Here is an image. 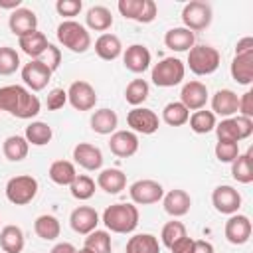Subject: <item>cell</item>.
I'll list each match as a JSON object with an SVG mask.
<instances>
[{
  "label": "cell",
  "mask_w": 253,
  "mask_h": 253,
  "mask_svg": "<svg viewBox=\"0 0 253 253\" xmlns=\"http://www.w3.org/2000/svg\"><path fill=\"white\" fill-rule=\"evenodd\" d=\"M40 99L22 85L0 87V111L10 113L18 119H32L40 113Z\"/></svg>",
  "instance_id": "cell-1"
},
{
  "label": "cell",
  "mask_w": 253,
  "mask_h": 253,
  "mask_svg": "<svg viewBox=\"0 0 253 253\" xmlns=\"http://www.w3.org/2000/svg\"><path fill=\"white\" fill-rule=\"evenodd\" d=\"M103 223L113 233H130L138 225V208L134 204H113L103 211Z\"/></svg>",
  "instance_id": "cell-2"
},
{
  "label": "cell",
  "mask_w": 253,
  "mask_h": 253,
  "mask_svg": "<svg viewBox=\"0 0 253 253\" xmlns=\"http://www.w3.org/2000/svg\"><path fill=\"white\" fill-rule=\"evenodd\" d=\"M57 42L75 53H85L91 47V36L87 28L75 20H65L57 26Z\"/></svg>",
  "instance_id": "cell-3"
},
{
  "label": "cell",
  "mask_w": 253,
  "mask_h": 253,
  "mask_svg": "<svg viewBox=\"0 0 253 253\" xmlns=\"http://www.w3.org/2000/svg\"><path fill=\"white\" fill-rule=\"evenodd\" d=\"M188 67L196 75H210L219 67V51L206 43L194 45L188 51Z\"/></svg>",
  "instance_id": "cell-4"
},
{
  "label": "cell",
  "mask_w": 253,
  "mask_h": 253,
  "mask_svg": "<svg viewBox=\"0 0 253 253\" xmlns=\"http://www.w3.org/2000/svg\"><path fill=\"white\" fill-rule=\"evenodd\" d=\"M186 65L178 57H164L152 67V83L156 87H174L182 83Z\"/></svg>",
  "instance_id": "cell-5"
},
{
  "label": "cell",
  "mask_w": 253,
  "mask_h": 253,
  "mask_svg": "<svg viewBox=\"0 0 253 253\" xmlns=\"http://www.w3.org/2000/svg\"><path fill=\"white\" fill-rule=\"evenodd\" d=\"M36 194H38V180L30 174L14 176L6 184V198H8V202H12L16 206L30 204L36 198Z\"/></svg>",
  "instance_id": "cell-6"
},
{
  "label": "cell",
  "mask_w": 253,
  "mask_h": 253,
  "mask_svg": "<svg viewBox=\"0 0 253 253\" xmlns=\"http://www.w3.org/2000/svg\"><path fill=\"white\" fill-rule=\"evenodd\" d=\"M251 132H253V119H247V117H241V115L223 119L219 125H215L217 140L239 142L243 138H249Z\"/></svg>",
  "instance_id": "cell-7"
},
{
  "label": "cell",
  "mask_w": 253,
  "mask_h": 253,
  "mask_svg": "<svg viewBox=\"0 0 253 253\" xmlns=\"http://www.w3.org/2000/svg\"><path fill=\"white\" fill-rule=\"evenodd\" d=\"M211 6L208 2H202V0H194V2H188L182 10V22H184V28H188L190 32H200V30H206L210 24H211Z\"/></svg>",
  "instance_id": "cell-8"
},
{
  "label": "cell",
  "mask_w": 253,
  "mask_h": 253,
  "mask_svg": "<svg viewBox=\"0 0 253 253\" xmlns=\"http://www.w3.org/2000/svg\"><path fill=\"white\" fill-rule=\"evenodd\" d=\"M117 6L125 18L140 24H150L158 14L154 0H119Z\"/></svg>",
  "instance_id": "cell-9"
},
{
  "label": "cell",
  "mask_w": 253,
  "mask_h": 253,
  "mask_svg": "<svg viewBox=\"0 0 253 253\" xmlns=\"http://www.w3.org/2000/svg\"><path fill=\"white\" fill-rule=\"evenodd\" d=\"M130 200L132 204L138 206H146V204H156L162 200L164 196V188L162 184H158L156 180H136L130 188H128Z\"/></svg>",
  "instance_id": "cell-10"
},
{
  "label": "cell",
  "mask_w": 253,
  "mask_h": 253,
  "mask_svg": "<svg viewBox=\"0 0 253 253\" xmlns=\"http://www.w3.org/2000/svg\"><path fill=\"white\" fill-rule=\"evenodd\" d=\"M67 101L75 111H91L97 103V93L87 81H73L67 89Z\"/></svg>",
  "instance_id": "cell-11"
},
{
  "label": "cell",
  "mask_w": 253,
  "mask_h": 253,
  "mask_svg": "<svg viewBox=\"0 0 253 253\" xmlns=\"http://www.w3.org/2000/svg\"><path fill=\"white\" fill-rule=\"evenodd\" d=\"M126 125L132 128V132H142V134H152L158 130L160 121L158 115L152 109L146 107H134L126 115Z\"/></svg>",
  "instance_id": "cell-12"
},
{
  "label": "cell",
  "mask_w": 253,
  "mask_h": 253,
  "mask_svg": "<svg viewBox=\"0 0 253 253\" xmlns=\"http://www.w3.org/2000/svg\"><path fill=\"white\" fill-rule=\"evenodd\" d=\"M211 204L213 208L219 211V213H227V215H233L237 213V210L241 208V196L239 192L233 188V186H217L213 192H211Z\"/></svg>",
  "instance_id": "cell-13"
},
{
  "label": "cell",
  "mask_w": 253,
  "mask_h": 253,
  "mask_svg": "<svg viewBox=\"0 0 253 253\" xmlns=\"http://www.w3.org/2000/svg\"><path fill=\"white\" fill-rule=\"evenodd\" d=\"M51 69L49 67H45L42 61H38V59H32L30 63H26L24 67H22V79H24V83L32 89V91H42V89H45V85L49 83V79H51Z\"/></svg>",
  "instance_id": "cell-14"
},
{
  "label": "cell",
  "mask_w": 253,
  "mask_h": 253,
  "mask_svg": "<svg viewBox=\"0 0 253 253\" xmlns=\"http://www.w3.org/2000/svg\"><path fill=\"white\" fill-rule=\"evenodd\" d=\"M223 233H225V239L233 245H243L249 241L251 237V221L247 215H241V213H233L227 221H225V227H223Z\"/></svg>",
  "instance_id": "cell-15"
},
{
  "label": "cell",
  "mask_w": 253,
  "mask_h": 253,
  "mask_svg": "<svg viewBox=\"0 0 253 253\" xmlns=\"http://www.w3.org/2000/svg\"><path fill=\"white\" fill-rule=\"evenodd\" d=\"M8 26H10V32L18 38H24L32 32L38 30V16L30 10V8H18L10 14V20H8Z\"/></svg>",
  "instance_id": "cell-16"
},
{
  "label": "cell",
  "mask_w": 253,
  "mask_h": 253,
  "mask_svg": "<svg viewBox=\"0 0 253 253\" xmlns=\"http://www.w3.org/2000/svg\"><path fill=\"white\" fill-rule=\"evenodd\" d=\"M69 223H71V229L75 233H81V235H87L91 231L97 229V223H99V213L95 211V208H89V206H79L71 211L69 215Z\"/></svg>",
  "instance_id": "cell-17"
},
{
  "label": "cell",
  "mask_w": 253,
  "mask_h": 253,
  "mask_svg": "<svg viewBox=\"0 0 253 253\" xmlns=\"http://www.w3.org/2000/svg\"><path fill=\"white\" fill-rule=\"evenodd\" d=\"M180 103L188 111H200L208 103V87L202 81H188L182 87L180 93Z\"/></svg>",
  "instance_id": "cell-18"
},
{
  "label": "cell",
  "mask_w": 253,
  "mask_h": 253,
  "mask_svg": "<svg viewBox=\"0 0 253 253\" xmlns=\"http://www.w3.org/2000/svg\"><path fill=\"white\" fill-rule=\"evenodd\" d=\"M109 148L119 158H128L138 150V136L132 130H115L109 140Z\"/></svg>",
  "instance_id": "cell-19"
},
{
  "label": "cell",
  "mask_w": 253,
  "mask_h": 253,
  "mask_svg": "<svg viewBox=\"0 0 253 253\" xmlns=\"http://www.w3.org/2000/svg\"><path fill=\"white\" fill-rule=\"evenodd\" d=\"M73 160L85 170H99L103 166V152L95 144L79 142L73 148Z\"/></svg>",
  "instance_id": "cell-20"
},
{
  "label": "cell",
  "mask_w": 253,
  "mask_h": 253,
  "mask_svg": "<svg viewBox=\"0 0 253 253\" xmlns=\"http://www.w3.org/2000/svg\"><path fill=\"white\" fill-rule=\"evenodd\" d=\"M123 61H125V67L128 71H132V73H144L148 69V65H150V51L142 43H132L123 53Z\"/></svg>",
  "instance_id": "cell-21"
},
{
  "label": "cell",
  "mask_w": 253,
  "mask_h": 253,
  "mask_svg": "<svg viewBox=\"0 0 253 253\" xmlns=\"http://www.w3.org/2000/svg\"><path fill=\"white\" fill-rule=\"evenodd\" d=\"M162 198H164V210H166L168 215H172V217H182V215H186V213L190 211L192 198H190V194H188L186 190L176 188V190H170V192H168L166 196H162Z\"/></svg>",
  "instance_id": "cell-22"
},
{
  "label": "cell",
  "mask_w": 253,
  "mask_h": 253,
  "mask_svg": "<svg viewBox=\"0 0 253 253\" xmlns=\"http://www.w3.org/2000/svg\"><path fill=\"white\" fill-rule=\"evenodd\" d=\"M237 107H239V97L231 89H219L211 97V109H213L211 113L213 115H221V117L229 119L231 115L237 113Z\"/></svg>",
  "instance_id": "cell-23"
},
{
  "label": "cell",
  "mask_w": 253,
  "mask_h": 253,
  "mask_svg": "<svg viewBox=\"0 0 253 253\" xmlns=\"http://www.w3.org/2000/svg\"><path fill=\"white\" fill-rule=\"evenodd\" d=\"M164 43L172 51H190L196 43V36H194V32H190L184 26L182 28H172V30L166 32Z\"/></svg>",
  "instance_id": "cell-24"
},
{
  "label": "cell",
  "mask_w": 253,
  "mask_h": 253,
  "mask_svg": "<svg viewBox=\"0 0 253 253\" xmlns=\"http://www.w3.org/2000/svg\"><path fill=\"white\" fill-rule=\"evenodd\" d=\"M231 77L241 85H249L253 81V51H245L233 57Z\"/></svg>",
  "instance_id": "cell-25"
},
{
  "label": "cell",
  "mask_w": 253,
  "mask_h": 253,
  "mask_svg": "<svg viewBox=\"0 0 253 253\" xmlns=\"http://www.w3.org/2000/svg\"><path fill=\"white\" fill-rule=\"evenodd\" d=\"M97 186L107 194H119L126 186V174L119 168H107L97 176Z\"/></svg>",
  "instance_id": "cell-26"
},
{
  "label": "cell",
  "mask_w": 253,
  "mask_h": 253,
  "mask_svg": "<svg viewBox=\"0 0 253 253\" xmlns=\"http://www.w3.org/2000/svg\"><path fill=\"white\" fill-rule=\"evenodd\" d=\"M121 51H123V45L115 34H101L95 42V53L105 61L117 59L121 55Z\"/></svg>",
  "instance_id": "cell-27"
},
{
  "label": "cell",
  "mask_w": 253,
  "mask_h": 253,
  "mask_svg": "<svg viewBox=\"0 0 253 253\" xmlns=\"http://www.w3.org/2000/svg\"><path fill=\"white\" fill-rule=\"evenodd\" d=\"M0 247L4 253H20L24 249V231L18 225H4L0 229Z\"/></svg>",
  "instance_id": "cell-28"
},
{
  "label": "cell",
  "mask_w": 253,
  "mask_h": 253,
  "mask_svg": "<svg viewBox=\"0 0 253 253\" xmlns=\"http://www.w3.org/2000/svg\"><path fill=\"white\" fill-rule=\"evenodd\" d=\"M119 125V117L111 109H99L91 115V128L97 134H111Z\"/></svg>",
  "instance_id": "cell-29"
},
{
  "label": "cell",
  "mask_w": 253,
  "mask_h": 253,
  "mask_svg": "<svg viewBox=\"0 0 253 253\" xmlns=\"http://www.w3.org/2000/svg\"><path fill=\"white\" fill-rule=\"evenodd\" d=\"M34 231H36V235L42 237L43 241H53V239L59 237L61 225H59V221H57L55 215L43 213V215L36 217V221H34Z\"/></svg>",
  "instance_id": "cell-30"
},
{
  "label": "cell",
  "mask_w": 253,
  "mask_h": 253,
  "mask_svg": "<svg viewBox=\"0 0 253 253\" xmlns=\"http://www.w3.org/2000/svg\"><path fill=\"white\" fill-rule=\"evenodd\" d=\"M20 47H22V51L26 53V55H30V57H34V59H38L45 49H47V45H49V42H47V38L42 34V32H32V34H28V36H24V38H20Z\"/></svg>",
  "instance_id": "cell-31"
},
{
  "label": "cell",
  "mask_w": 253,
  "mask_h": 253,
  "mask_svg": "<svg viewBox=\"0 0 253 253\" xmlns=\"http://www.w3.org/2000/svg\"><path fill=\"white\" fill-rule=\"evenodd\" d=\"M47 174H49L51 182H55L57 186H71V182L77 176L75 166L69 160H55V162H51Z\"/></svg>",
  "instance_id": "cell-32"
},
{
  "label": "cell",
  "mask_w": 253,
  "mask_h": 253,
  "mask_svg": "<svg viewBox=\"0 0 253 253\" xmlns=\"http://www.w3.org/2000/svg\"><path fill=\"white\" fill-rule=\"evenodd\" d=\"M126 253H160V243L152 233H136L126 241Z\"/></svg>",
  "instance_id": "cell-33"
},
{
  "label": "cell",
  "mask_w": 253,
  "mask_h": 253,
  "mask_svg": "<svg viewBox=\"0 0 253 253\" xmlns=\"http://www.w3.org/2000/svg\"><path fill=\"white\" fill-rule=\"evenodd\" d=\"M85 22H87V28H91L95 32H105L113 26V14L105 6H93L87 10Z\"/></svg>",
  "instance_id": "cell-34"
},
{
  "label": "cell",
  "mask_w": 253,
  "mask_h": 253,
  "mask_svg": "<svg viewBox=\"0 0 253 253\" xmlns=\"http://www.w3.org/2000/svg\"><path fill=\"white\" fill-rule=\"evenodd\" d=\"M2 150H4V156H6L8 160H12V162H20V160H24V158L28 156L30 144H28V140H26L24 136H20V134H12V136H8V138L4 140Z\"/></svg>",
  "instance_id": "cell-35"
},
{
  "label": "cell",
  "mask_w": 253,
  "mask_h": 253,
  "mask_svg": "<svg viewBox=\"0 0 253 253\" xmlns=\"http://www.w3.org/2000/svg\"><path fill=\"white\" fill-rule=\"evenodd\" d=\"M53 132H51V126L47 123H42V121H36V123H30L26 126V134L24 138L28 140V144H34V146H43L51 140Z\"/></svg>",
  "instance_id": "cell-36"
},
{
  "label": "cell",
  "mask_w": 253,
  "mask_h": 253,
  "mask_svg": "<svg viewBox=\"0 0 253 253\" xmlns=\"http://www.w3.org/2000/svg\"><path fill=\"white\" fill-rule=\"evenodd\" d=\"M231 176L241 182V184H251L253 182V168H251V150L245 154H239L231 162Z\"/></svg>",
  "instance_id": "cell-37"
},
{
  "label": "cell",
  "mask_w": 253,
  "mask_h": 253,
  "mask_svg": "<svg viewBox=\"0 0 253 253\" xmlns=\"http://www.w3.org/2000/svg\"><path fill=\"white\" fill-rule=\"evenodd\" d=\"M188 119H190V111L180 101L168 103L164 107V111H162V121L166 125H170V126H182V125L188 123Z\"/></svg>",
  "instance_id": "cell-38"
},
{
  "label": "cell",
  "mask_w": 253,
  "mask_h": 253,
  "mask_svg": "<svg viewBox=\"0 0 253 253\" xmlns=\"http://www.w3.org/2000/svg\"><path fill=\"white\" fill-rule=\"evenodd\" d=\"M148 91H150V87L144 79H132L125 89V99L132 107H138L148 99Z\"/></svg>",
  "instance_id": "cell-39"
},
{
  "label": "cell",
  "mask_w": 253,
  "mask_h": 253,
  "mask_svg": "<svg viewBox=\"0 0 253 253\" xmlns=\"http://www.w3.org/2000/svg\"><path fill=\"white\" fill-rule=\"evenodd\" d=\"M190 121V128L198 134H206V132H211L215 128V115L211 111H194V115L188 119Z\"/></svg>",
  "instance_id": "cell-40"
},
{
  "label": "cell",
  "mask_w": 253,
  "mask_h": 253,
  "mask_svg": "<svg viewBox=\"0 0 253 253\" xmlns=\"http://www.w3.org/2000/svg\"><path fill=\"white\" fill-rule=\"evenodd\" d=\"M85 249H89L91 253H111V235L107 231H101V229L87 233Z\"/></svg>",
  "instance_id": "cell-41"
},
{
  "label": "cell",
  "mask_w": 253,
  "mask_h": 253,
  "mask_svg": "<svg viewBox=\"0 0 253 253\" xmlns=\"http://www.w3.org/2000/svg\"><path fill=\"white\" fill-rule=\"evenodd\" d=\"M69 190H71V196L75 200H89L95 194V182H93L91 176L81 174V176H75V180L71 182Z\"/></svg>",
  "instance_id": "cell-42"
},
{
  "label": "cell",
  "mask_w": 253,
  "mask_h": 253,
  "mask_svg": "<svg viewBox=\"0 0 253 253\" xmlns=\"http://www.w3.org/2000/svg\"><path fill=\"white\" fill-rule=\"evenodd\" d=\"M20 67V55L14 47H0V75H12Z\"/></svg>",
  "instance_id": "cell-43"
},
{
  "label": "cell",
  "mask_w": 253,
  "mask_h": 253,
  "mask_svg": "<svg viewBox=\"0 0 253 253\" xmlns=\"http://www.w3.org/2000/svg\"><path fill=\"white\" fill-rule=\"evenodd\" d=\"M160 237H162V243H164L166 247H170V245H172V243H176L178 239L186 237V225H184L182 221L172 219V221H168V223L162 227Z\"/></svg>",
  "instance_id": "cell-44"
},
{
  "label": "cell",
  "mask_w": 253,
  "mask_h": 253,
  "mask_svg": "<svg viewBox=\"0 0 253 253\" xmlns=\"http://www.w3.org/2000/svg\"><path fill=\"white\" fill-rule=\"evenodd\" d=\"M239 156V142H229V140H217L215 144V158L219 162H233Z\"/></svg>",
  "instance_id": "cell-45"
},
{
  "label": "cell",
  "mask_w": 253,
  "mask_h": 253,
  "mask_svg": "<svg viewBox=\"0 0 253 253\" xmlns=\"http://www.w3.org/2000/svg\"><path fill=\"white\" fill-rule=\"evenodd\" d=\"M38 61H42L45 67H49L51 71H55V69L59 67V61H61V51H59V47H55L53 43H49L47 49L38 57Z\"/></svg>",
  "instance_id": "cell-46"
},
{
  "label": "cell",
  "mask_w": 253,
  "mask_h": 253,
  "mask_svg": "<svg viewBox=\"0 0 253 253\" xmlns=\"http://www.w3.org/2000/svg\"><path fill=\"white\" fill-rule=\"evenodd\" d=\"M83 4L81 0H57L55 2V10L59 16H65V18H73L81 12Z\"/></svg>",
  "instance_id": "cell-47"
},
{
  "label": "cell",
  "mask_w": 253,
  "mask_h": 253,
  "mask_svg": "<svg viewBox=\"0 0 253 253\" xmlns=\"http://www.w3.org/2000/svg\"><path fill=\"white\" fill-rule=\"evenodd\" d=\"M65 103H67V91H63V89L57 87V89H51V91L47 93L45 105H47L49 111H57V109H61Z\"/></svg>",
  "instance_id": "cell-48"
},
{
  "label": "cell",
  "mask_w": 253,
  "mask_h": 253,
  "mask_svg": "<svg viewBox=\"0 0 253 253\" xmlns=\"http://www.w3.org/2000/svg\"><path fill=\"white\" fill-rule=\"evenodd\" d=\"M237 111L241 113V117H247L251 119L253 117V91H247L239 97V107Z\"/></svg>",
  "instance_id": "cell-49"
},
{
  "label": "cell",
  "mask_w": 253,
  "mask_h": 253,
  "mask_svg": "<svg viewBox=\"0 0 253 253\" xmlns=\"http://www.w3.org/2000/svg\"><path fill=\"white\" fill-rule=\"evenodd\" d=\"M192 249H194V239L188 237V235L170 245V251L172 253H192Z\"/></svg>",
  "instance_id": "cell-50"
},
{
  "label": "cell",
  "mask_w": 253,
  "mask_h": 253,
  "mask_svg": "<svg viewBox=\"0 0 253 253\" xmlns=\"http://www.w3.org/2000/svg\"><path fill=\"white\" fill-rule=\"evenodd\" d=\"M245 51H253V38H241L239 42H237V45H235V55H239V53H245Z\"/></svg>",
  "instance_id": "cell-51"
},
{
  "label": "cell",
  "mask_w": 253,
  "mask_h": 253,
  "mask_svg": "<svg viewBox=\"0 0 253 253\" xmlns=\"http://www.w3.org/2000/svg\"><path fill=\"white\" fill-rule=\"evenodd\" d=\"M192 253H213V245L210 241H206V239H196Z\"/></svg>",
  "instance_id": "cell-52"
},
{
  "label": "cell",
  "mask_w": 253,
  "mask_h": 253,
  "mask_svg": "<svg viewBox=\"0 0 253 253\" xmlns=\"http://www.w3.org/2000/svg\"><path fill=\"white\" fill-rule=\"evenodd\" d=\"M77 249L71 245V243H67V241H61V243H57V245H53V249L49 251V253H75Z\"/></svg>",
  "instance_id": "cell-53"
},
{
  "label": "cell",
  "mask_w": 253,
  "mask_h": 253,
  "mask_svg": "<svg viewBox=\"0 0 253 253\" xmlns=\"http://www.w3.org/2000/svg\"><path fill=\"white\" fill-rule=\"evenodd\" d=\"M20 4H22V0H0V8H4V10H18L20 8Z\"/></svg>",
  "instance_id": "cell-54"
},
{
  "label": "cell",
  "mask_w": 253,
  "mask_h": 253,
  "mask_svg": "<svg viewBox=\"0 0 253 253\" xmlns=\"http://www.w3.org/2000/svg\"><path fill=\"white\" fill-rule=\"evenodd\" d=\"M75 253H91V251H89V249H85V247H83V249H79V251H75Z\"/></svg>",
  "instance_id": "cell-55"
}]
</instances>
